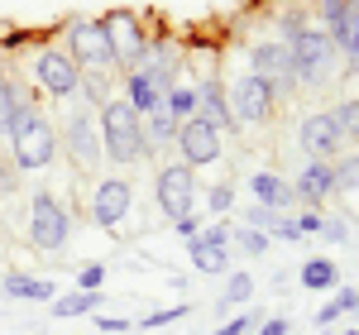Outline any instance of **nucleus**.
Segmentation results:
<instances>
[{
  "label": "nucleus",
  "instance_id": "nucleus-30",
  "mask_svg": "<svg viewBox=\"0 0 359 335\" xmlns=\"http://www.w3.org/2000/svg\"><path fill=\"white\" fill-rule=\"evenodd\" d=\"M235 245H240V254H249V259H259V254H269V235L264 230H240V235H230Z\"/></svg>",
  "mask_w": 359,
  "mask_h": 335
},
{
  "label": "nucleus",
  "instance_id": "nucleus-11",
  "mask_svg": "<svg viewBox=\"0 0 359 335\" xmlns=\"http://www.w3.org/2000/svg\"><path fill=\"white\" fill-rule=\"evenodd\" d=\"M101 29H106V39H111V53H115V62L135 72V67H139V53H144V43H149V39L139 34L135 15L115 10V15H106V20H101Z\"/></svg>",
  "mask_w": 359,
  "mask_h": 335
},
{
  "label": "nucleus",
  "instance_id": "nucleus-3",
  "mask_svg": "<svg viewBox=\"0 0 359 335\" xmlns=\"http://www.w3.org/2000/svg\"><path fill=\"white\" fill-rule=\"evenodd\" d=\"M287 53H292V72H297V86H326L335 67V43L326 29H311L306 25L302 34L287 39Z\"/></svg>",
  "mask_w": 359,
  "mask_h": 335
},
{
  "label": "nucleus",
  "instance_id": "nucleus-23",
  "mask_svg": "<svg viewBox=\"0 0 359 335\" xmlns=\"http://www.w3.org/2000/svg\"><path fill=\"white\" fill-rule=\"evenodd\" d=\"M355 311H359V287H340L331 302L316 311V326H335L340 316H355Z\"/></svg>",
  "mask_w": 359,
  "mask_h": 335
},
{
  "label": "nucleus",
  "instance_id": "nucleus-34",
  "mask_svg": "<svg viewBox=\"0 0 359 335\" xmlns=\"http://www.w3.org/2000/svg\"><path fill=\"white\" fill-rule=\"evenodd\" d=\"M259 311H245V316H235V321H225L221 331H211V335H249V331H259Z\"/></svg>",
  "mask_w": 359,
  "mask_h": 335
},
{
  "label": "nucleus",
  "instance_id": "nucleus-28",
  "mask_svg": "<svg viewBox=\"0 0 359 335\" xmlns=\"http://www.w3.org/2000/svg\"><path fill=\"white\" fill-rule=\"evenodd\" d=\"M25 106V96L15 91V82L0 72V135H10V120H15V111Z\"/></svg>",
  "mask_w": 359,
  "mask_h": 335
},
{
  "label": "nucleus",
  "instance_id": "nucleus-25",
  "mask_svg": "<svg viewBox=\"0 0 359 335\" xmlns=\"http://www.w3.org/2000/svg\"><path fill=\"white\" fill-rule=\"evenodd\" d=\"M163 106H168V115H172L177 125H182V120H192V115H196V86H182V82H177L172 91H168Z\"/></svg>",
  "mask_w": 359,
  "mask_h": 335
},
{
  "label": "nucleus",
  "instance_id": "nucleus-2",
  "mask_svg": "<svg viewBox=\"0 0 359 335\" xmlns=\"http://www.w3.org/2000/svg\"><path fill=\"white\" fill-rule=\"evenodd\" d=\"M10 153H15V168L20 172H39V168L53 163L57 153V130L53 120L39 111V106H20L15 120H10Z\"/></svg>",
  "mask_w": 359,
  "mask_h": 335
},
{
  "label": "nucleus",
  "instance_id": "nucleus-42",
  "mask_svg": "<svg viewBox=\"0 0 359 335\" xmlns=\"http://www.w3.org/2000/svg\"><path fill=\"white\" fill-rule=\"evenodd\" d=\"M254 335H287V321L283 316H273V321H259V331Z\"/></svg>",
  "mask_w": 359,
  "mask_h": 335
},
{
  "label": "nucleus",
  "instance_id": "nucleus-10",
  "mask_svg": "<svg viewBox=\"0 0 359 335\" xmlns=\"http://www.w3.org/2000/svg\"><path fill=\"white\" fill-rule=\"evenodd\" d=\"M297 144L306 149V158H326V163H331L335 153L345 149V139H340V130H335L331 111L302 115V125H297Z\"/></svg>",
  "mask_w": 359,
  "mask_h": 335
},
{
  "label": "nucleus",
  "instance_id": "nucleus-5",
  "mask_svg": "<svg viewBox=\"0 0 359 335\" xmlns=\"http://www.w3.org/2000/svg\"><path fill=\"white\" fill-rule=\"evenodd\" d=\"M67 57L77 62V72H111L115 53L101 20H72L67 25Z\"/></svg>",
  "mask_w": 359,
  "mask_h": 335
},
{
  "label": "nucleus",
  "instance_id": "nucleus-12",
  "mask_svg": "<svg viewBox=\"0 0 359 335\" xmlns=\"http://www.w3.org/2000/svg\"><path fill=\"white\" fill-rule=\"evenodd\" d=\"M177 149H182L187 168L216 163V158H221V135H216L206 120H182V125H177Z\"/></svg>",
  "mask_w": 359,
  "mask_h": 335
},
{
  "label": "nucleus",
  "instance_id": "nucleus-33",
  "mask_svg": "<svg viewBox=\"0 0 359 335\" xmlns=\"http://www.w3.org/2000/svg\"><path fill=\"white\" fill-rule=\"evenodd\" d=\"M106 287V264H86L77 273V292H101Z\"/></svg>",
  "mask_w": 359,
  "mask_h": 335
},
{
  "label": "nucleus",
  "instance_id": "nucleus-13",
  "mask_svg": "<svg viewBox=\"0 0 359 335\" xmlns=\"http://www.w3.org/2000/svg\"><path fill=\"white\" fill-rule=\"evenodd\" d=\"M273 106H278V96H273V86L264 82V77L249 72L245 82H235V115H240V120L264 125V120H273Z\"/></svg>",
  "mask_w": 359,
  "mask_h": 335
},
{
  "label": "nucleus",
  "instance_id": "nucleus-15",
  "mask_svg": "<svg viewBox=\"0 0 359 335\" xmlns=\"http://www.w3.org/2000/svg\"><path fill=\"white\" fill-rule=\"evenodd\" d=\"M331 192H335V168L326 163V158H306L302 172H297V182H292V196H297V201H306V206L316 211V206H321Z\"/></svg>",
  "mask_w": 359,
  "mask_h": 335
},
{
  "label": "nucleus",
  "instance_id": "nucleus-9",
  "mask_svg": "<svg viewBox=\"0 0 359 335\" xmlns=\"http://www.w3.org/2000/svg\"><path fill=\"white\" fill-rule=\"evenodd\" d=\"M62 144H67V158L77 168H101L106 163V149H101V130H96V120L86 111H77L67 120V130H62Z\"/></svg>",
  "mask_w": 359,
  "mask_h": 335
},
{
  "label": "nucleus",
  "instance_id": "nucleus-21",
  "mask_svg": "<svg viewBox=\"0 0 359 335\" xmlns=\"http://www.w3.org/2000/svg\"><path fill=\"white\" fill-rule=\"evenodd\" d=\"M96 302H101V292H62V297H53L48 307H53L57 321H72V316H86V311H96Z\"/></svg>",
  "mask_w": 359,
  "mask_h": 335
},
{
  "label": "nucleus",
  "instance_id": "nucleus-18",
  "mask_svg": "<svg viewBox=\"0 0 359 335\" xmlns=\"http://www.w3.org/2000/svg\"><path fill=\"white\" fill-rule=\"evenodd\" d=\"M0 292L15 297V302H53L57 287L48 278H34V273H5L0 278Z\"/></svg>",
  "mask_w": 359,
  "mask_h": 335
},
{
  "label": "nucleus",
  "instance_id": "nucleus-35",
  "mask_svg": "<svg viewBox=\"0 0 359 335\" xmlns=\"http://www.w3.org/2000/svg\"><path fill=\"white\" fill-rule=\"evenodd\" d=\"M192 307H168V311H154V316H144L139 321V331H158V326H172V321H182Z\"/></svg>",
  "mask_w": 359,
  "mask_h": 335
},
{
  "label": "nucleus",
  "instance_id": "nucleus-22",
  "mask_svg": "<svg viewBox=\"0 0 359 335\" xmlns=\"http://www.w3.org/2000/svg\"><path fill=\"white\" fill-rule=\"evenodd\" d=\"M297 282H302V287H316V292H331L335 282H340V268H335L331 259H306Z\"/></svg>",
  "mask_w": 359,
  "mask_h": 335
},
{
  "label": "nucleus",
  "instance_id": "nucleus-36",
  "mask_svg": "<svg viewBox=\"0 0 359 335\" xmlns=\"http://www.w3.org/2000/svg\"><path fill=\"white\" fill-rule=\"evenodd\" d=\"M273 216H278V211H269V206H259V201H254V206H245V221H249V230H264V235H269V225H273Z\"/></svg>",
  "mask_w": 359,
  "mask_h": 335
},
{
  "label": "nucleus",
  "instance_id": "nucleus-19",
  "mask_svg": "<svg viewBox=\"0 0 359 335\" xmlns=\"http://www.w3.org/2000/svg\"><path fill=\"white\" fill-rule=\"evenodd\" d=\"M192 264H196V273H230V245L192 240Z\"/></svg>",
  "mask_w": 359,
  "mask_h": 335
},
{
  "label": "nucleus",
  "instance_id": "nucleus-27",
  "mask_svg": "<svg viewBox=\"0 0 359 335\" xmlns=\"http://www.w3.org/2000/svg\"><path fill=\"white\" fill-rule=\"evenodd\" d=\"M355 15H359V0H321V25H326V34L340 29L345 20H355Z\"/></svg>",
  "mask_w": 359,
  "mask_h": 335
},
{
  "label": "nucleus",
  "instance_id": "nucleus-17",
  "mask_svg": "<svg viewBox=\"0 0 359 335\" xmlns=\"http://www.w3.org/2000/svg\"><path fill=\"white\" fill-rule=\"evenodd\" d=\"M249 192H254L259 206H269V211H292V206H297L292 182L278 177V172H254V177H249Z\"/></svg>",
  "mask_w": 359,
  "mask_h": 335
},
{
  "label": "nucleus",
  "instance_id": "nucleus-40",
  "mask_svg": "<svg viewBox=\"0 0 359 335\" xmlns=\"http://www.w3.org/2000/svg\"><path fill=\"white\" fill-rule=\"evenodd\" d=\"M96 326H101L106 335H125L130 326H135V321H125V316H96Z\"/></svg>",
  "mask_w": 359,
  "mask_h": 335
},
{
  "label": "nucleus",
  "instance_id": "nucleus-14",
  "mask_svg": "<svg viewBox=\"0 0 359 335\" xmlns=\"http://www.w3.org/2000/svg\"><path fill=\"white\" fill-rule=\"evenodd\" d=\"M130 182H120V177H106L101 187H96V201H91V221L106 225V230H115V225L130 216Z\"/></svg>",
  "mask_w": 359,
  "mask_h": 335
},
{
  "label": "nucleus",
  "instance_id": "nucleus-7",
  "mask_svg": "<svg viewBox=\"0 0 359 335\" xmlns=\"http://www.w3.org/2000/svg\"><path fill=\"white\" fill-rule=\"evenodd\" d=\"M249 62H254V77H264V82L273 86V96L297 91V72H292L287 43H254V48H249Z\"/></svg>",
  "mask_w": 359,
  "mask_h": 335
},
{
  "label": "nucleus",
  "instance_id": "nucleus-38",
  "mask_svg": "<svg viewBox=\"0 0 359 335\" xmlns=\"http://www.w3.org/2000/svg\"><path fill=\"white\" fill-rule=\"evenodd\" d=\"M321 225H326L321 211H302V216H297V230H302V235H321Z\"/></svg>",
  "mask_w": 359,
  "mask_h": 335
},
{
  "label": "nucleus",
  "instance_id": "nucleus-6",
  "mask_svg": "<svg viewBox=\"0 0 359 335\" xmlns=\"http://www.w3.org/2000/svg\"><path fill=\"white\" fill-rule=\"evenodd\" d=\"M154 201H158V211H163L172 225L187 221V216H192V206H196V177H192V168H187V163L163 168V172L154 177Z\"/></svg>",
  "mask_w": 359,
  "mask_h": 335
},
{
  "label": "nucleus",
  "instance_id": "nucleus-44",
  "mask_svg": "<svg viewBox=\"0 0 359 335\" xmlns=\"http://www.w3.org/2000/svg\"><path fill=\"white\" fill-rule=\"evenodd\" d=\"M340 335H359V326H350V331H340Z\"/></svg>",
  "mask_w": 359,
  "mask_h": 335
},
{
  "label": "nucleus",
  "instance_id": "nucleus-1",
  "mask_svg": "<svg viewBox=\"0 0 359 335\" xmlns=\"http://www.w3.org/2000/svg\"><path fill=\"white\" fill-rule=\"evenodd\" d=\"M96 130H101V149H106V158H111V163H144V153H149V139H144V115H139L125 96H115V101L101 106Z\"/></svg>",
  "mask_w": 359,
  "mask_h": 335
},
{
  "label": "nucleus",
  "instance_id": "nucleus-31",
  "mask_svg": "<svg viewBox=\"0 0 359 335\" xmlns=\"http://www.w3.org/2000/svg\"><path fill=\"white\" fill-rule=\"evenodd\" d=\"M269 235H273V240H287V245H297V240H302V230H297V216L278 211V216H273V225H269Z\"/></svg>",
  "mask_w": 359,
  "mask_h": 335
},
{
  "label": "nucleus",
  "instance_id": "nucleus-41",
  "mask_svg": "<svg viewBox=\"0 0 359 335\" xmlns=\"http://www.w3.org/2000/svg\"><path fill=\"white\" fill-rule=\"evenodd\" d=\"M321 235H326L331 245H345V240H350V225H345V221H326V225H321Z\"/></svg>",
  "mask_w": 359,
  "mask_h": 335
},
{
  "label": "nucleus",
  "instance_id": "nucleus-16",
  "mask_svg": "<svg viewBox=\"0 0 359 335\" xmlns=\"http://www.w3.org/2000/svg\"><path fill=\"white\" fill-rule=\"evenodd\" d=\"M192 120H206L216 135H221V130H235V111H230V101H225L221 82H201L196 86V115Z\"/></svg>",
  "mask_w": 359,
  "mask_h": 335
},
{
  "label": "nucleus",
  "instance_id": "nucleus-37",
  "mask_svg": "<svg viewBox=\"0 0 359 335\" xmlns=\"http://www.w3.org/2000/svg\"><path fill=\"white\" fill-rule=\"evenodd\" d=\"M206 201H211V211H216V216H225V211H230V206H235V187H211V192H206Z\"/></svg>",
  "mask_w": 359,
  "mask_h": 335
},
{
  "label": "nucleus",
  "instance_id": "nucleus-43",
  "mask_svg": "<svg viewBox=\"0 0 359 335\" xmlns=\"http://www.w3.org/2000/svg\"><path fill=\"white\" fill-rule=\"evenodd\" d=\"M177 235H182L187 245H192V240H196V221H192V216H187V221H177Z\"/></svg>",
  "mask_w": 359,
  "mask_h": 335
},
{
  "label": "nucleus",
  "instance_id": "nucleus-32",
  "mask_svg": "<svg viewBox=\"0 0 359 335\" xmlns=\"http://www.w3.org/2000/svg\"><path fill=\"white\" fill-rule=\"evenodd\" d=\"M335 187H359V153H350V158H335Z\"/></svg>",
  "mask_w": 359,
  "mask_h": 335
},
{
  "label": "nucleus",
  "instance_id": "nucleus-39",
  "mask_svg": "<svg viewBox=\"0 0 359 335\" xmlns=\"http://www.w3.org/2000/svg\"><path fill=\"white\" fill-rule=\"evenodd\" d=\"M196 240H206V245H230V225H206V230H196Z\"/></svg>",
  "mask_w": 359,
  "mask_h": 335
},
{
  "label": "nucleus",
  "instance_id": "nucleus-24",
  "mask_svg": "<svg viewBox=\"0 0 359 335\" xmlns=\"http://www.w3.org/2000/svg\"><path fill=\"white\" fill-rule=\"evenodd\" d=\"M144 125H149V130H144V139H149V144H172V139H177V120L168 115V106L149 111V115H144Z\"/></svg>",
  "mask_w": 359,
  "mask_h": 335
},
{
  "label": "nucleus",
  "instance_id": "nucleus-29",
  "mask_svg": "<svg viewBox=\"0 0 359 335\" xmlns=\"http://www.w3.org/2000/svg\"><path fill=\"white\" fill-rule=\"evenodd\" d=\"M249 292H254V278H249V273H230V278H225V297H221V311H230L235 302H249Z\"/></svg>",
  "mask_w": 359,
  "mask_h": 335
},
{
  "label": "nucleus",
  "instance_id": "nucleus-26",
  "mask_svg": "<svg viewBox=\"0 0 359 335\" xmlns=\"http://www.w3.org/2000/svg\"><path fill=\"white\" fill-rule=\"evenodd\" d=\"M331 120H335V130H340V139H350V144H355V139H359V96L340 101V106L331 111Z\"/></svg>",
  "mask_w": 359,
  "mask_h": 335
},
{
  "label": "nucleus",
  "instance_id": "nucleus-8",
  "mask_svg": "<svg viewBox=\"0 0 359 335\" xmlns=\"http://www.w3.org/2000/svg\"><path fill=\"white\" fill-rule=\"evenodd\" d=\"M34 77H39V86L48 96H77V86H82L77 62L62 53V48H43V53L34 57Z\"/></svg>",
  "mask_w": 359,
  "mask_h": 335
},
{
  "label": "nucleus",
  "instance_id": "nucleus-20",
  "mask_svg": "<svg viewBox=\"0 0 359 335\" xmlns=\"http://www.w3.org/2000/svg\"><path fill=\"white\" fill-rule=\"evenodd\" d=\"M331 43H335V57H345V67L359 72V15L345 20L340 29H331Z\"/></svg>",
  "mask_w": 359,
  "mask_h": 335
},
{
  "label": "nucleus",
  "instance_id": "nucleus-4",
  "mask_svg": "<svg viewBox=\"0 0 359 335\" xmlns=\"http://www.w3.org/2000/svg\"><path fill=\"white\" fill-rule=\"evenodd\" d=\"M29 245L39 254L67 249V211L57 206V196H48V192L29 196Z\"/></svg>",
  "mask_w": 359,
  "mask_h": 335
}]
</instances>
